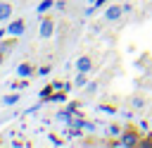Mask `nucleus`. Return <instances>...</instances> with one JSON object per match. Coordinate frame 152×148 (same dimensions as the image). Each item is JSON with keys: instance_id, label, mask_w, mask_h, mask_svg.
Returning a JSON list of instances; mask_svg holds the SVG:
<instances>
[{"instance_id": "nucleus-5", "label": "nucleus", "mask_w": 152, "mask_h": 148, "mask_svg": "<svg viewBox=\"0 0 152 148\" xmlns=\"http://www.w3.org/2000/svg\"><path fill=\"white\" fill-rule=\"evenodd\" d=\"M33 74H36V67H33L31 62L17 64V76H19V79H28V76H33Z\"/></svg>"}, {"instance_id": "nucleus-23", "label": "nucleus", "mask_w": 152, "mask_h": 148, "mask_svg": "<svg viewBox=\"0 0 152 148\" xmlns=\"http://www.w3.org/2000/svg\"><path fill=\"white\" fill-rule=\"evenodd\" d=\"M50 143H57V146H59V143H62V141H59V138H57V136H55V134H50Z\"/></svg>"}, {"instance_id": "nucleus-22", "label": "nucleus", "mask_w": 152, "mask_h": 148, "mask_svg": "<svg viewBox=\"0 0 152 148\" xmlns=\"http://www.w3.org/2000/svg\"><path fill=\"white\" fill-rule=\"evenodd\" d=\"M5 33H7V29H0V50H2V45H5V43H2V38H5Z\"/></svg>"}, {"instance_id": "nucleus-12", "label": "nucleus", "mask_w": 152, "mask_h": 148, "mask_svg": "<svg viewBox=\"0 0 152 148\" xmlns=\"http://www.w3.org/2000/svg\"><path fill=\"white\" fill-rule=\"evenodd\" d=\"M57 119L64 122V124H71V119H74V117H71V110H59V112H57Z\"/></svg>"}, {"instance_id": "nucleus-7", "label": "nucleus", "mask_w": 152, "mask_h": 148, "mask_svg": "<svg viewBox=\"0 0 152 148\" xmlns=\"http://www.w3.org/2000/svg\"><path fill=\"white\" fill-rule=\"evenodd\" d=\"M12 12H14L12 2H7V0H0V21H10Z\"/></svg>"}, {"instance_id": "nucleus-4", "label": "nucleus", "mask_w": 152, "mask_h": 148, "mask_svg": "<svg viewBox=\"0 0 152 148\" xmlns=\"http://www.w3.org/2000/svg\"><path fill=\"white\" fill-rule=\"evenodd\" d=\"M74 67H76V72H86V74H90L95 64H93V60H90L88 55H83V57H78V60H76V64H74Z\"/></svg>"}, {"instance_id": "nucleus-1", "label": "nucleus", "mask_w": 152, "mask_h": 148, "mask_svg": "<svg viewBox=\"0 0 152 148\" xmlns=\"http://www.w3.org/2000/svg\"><path fill=\"white\" fill-rule=\"evenodd\" d=\"M24 33H26V19H24V17L12 19V21L7 24V36H12V38H21Z\"/></svg>"}, {"instance_id": "nucleus-24", "label": "nucleus", "mask_w": 152, "mask_h": 148, "mask_svg": "<svg viewBox=\"0 0 152 148\" xmlns=\"http://www.w3.org/2000/svg\"><path fill=\"white\" fill-rule=\"evenodd\" d=\"M0 64H2V50H0Z\"/></svg>"}, {"instance_id": "nucleus-21", "label": "nucleus", "mask_w": 152, "mask_h": 148, "mask_svg": "<svg viewBox=\"0 0 152 148\" xmlns=\"http://www.w3.org/2000/svg\"><path fill=\"white\" fill-rule=\"evenodd\" d=\"M121 117H124V119H131L133 112H131V110H121Z\"/></svg>"}, {"instance_id": "nucleus-17", "label": "nucleus", "mask_w": 152, "mask_h": 148, "mask_svg": "<svg viewBox=\"0 0 152 148\" xmlns=\"http://www.w3.org/2000/svg\"><path fill=\"white\" fill-rule=\"evenodd\" d=\"M50 100H52V103H64V100H66V95H64V93H55Z\"/></svg>"}, {"instance_id": "nucleus-14", "label": "nucleus", "mask_w": 152, "mask_h": 148, "mask_svg": "<svg viewBox=\"0 0 152 148\" xmlns=\"http://www.w3.org/2000/svg\"><path fill=\"white\" fill-rule=\"evenodd\" d=\"M97 110L104 115H116V107H112V105H97Z\"/></svg>"}, {"instance_id": "nucleus-9", "label": "nucleus", "mask_w": 152, "mask_h": 148, "mask_svg": "<svg viewBox=\"0 0 152 148\" xmlns=\"http://www.w3.org/2000/svg\"><path fill=\"white\" fill-rule=\"evenodd\" d=\"M50 10H55V0H40L36 5V14H48Z\"/></svg>"}, {"instance_id": "nucleus-15", "label": "nucleus", "mask_w": 152, "mask_h": 148, "mask_svg": "<svg viewBox=\"0 0 152 148\" xmlns=\"http://www.w3.org/2000/svg\"><path fill=\"white\" fill-rule=\"evenodd\" d=\"M55 10L57 12H66V2L64 0H55Z\"/></svg>"}, {"instance_id": "nucleus-6", "label": "nucleus", "mask_w": 152, "mask_h": 148, "mask_svg": "<svg viewBox=\"0 0 152 148\" xmlns=\"http://www.w3.org/2000/svg\"><path fill=\"white\" fill-rule=\"evenodd\" d=\"M116 143H119V146L131 148V146H135V143H138V134H135V131H124V134H121V138H119Z\"/></svg>"}, {"instance_id": "nucleus-18", "label": "nucleus", "mask_w": 152, "mask_h": 148, "mask_svg": "<svg viewBox=\"0 0 152 148\" xmlns=\"http://www.w3.org/2000/svg\"><path fill=\"white\" fill-rule=\"evenodd\" d=\"M88 93H97V81H88Z\"/></svg>"}, {"instance_id": "nucleus-13", "label": "nucleus", "mask_w": 152, "mask_h": 148, "mask_svg": "<svg viewBox=\"0 0 152 148\" xmlns=\"http://www.w3.org/2000/svg\"><path fill=\"white\" fill-rule=\"evenodd\" d=\"M104 134L114 138V136H121V129H119L116 124H107V129H104Z\"/></svg>"}, {"instance_id": "nucleus-10", "label": "nucleus", "mask_w": 152, "mask_h": 148, "mask_svg": "<svg viewBox=\"0 0 152 148\" xmlns=\"http://www.w3.org/2000/svg\"><path fill=\"white\" fill-rule=\"evenodd\" d=\"M88 81H90V79H88L86 72H76V79H74V86H76V88H86Z\"/></svg>"}, {"instance_id": "nucleus-16", "label": "nucleus", "mask_w": 152, "mask_h": 148, "mask_svg": "<svg viewBox=\"0 0 152 148\" xmlns=\"http://www.w3.org/2000/svg\"><path fill=\"white\" fill-rule=\"evenodd\" d=\"M50 74V64H43V67H38V76H48Z\"/></svg>"}, {"instance_id": "nucleus-2", "label": "nucleus", "mask_w": 152, "mask_h": 148, "mask_svg": "<svg viewBox=\"0 0 152 148\" xmlns=\"http://www.w3.org/2000/svg\"><path fill=\"white\" fill-rule=\"evenodd\" d=\"M126 12H124V5H119V2H112V5H107L104 7V21H119L121 17H124Z\"/></svg>"}, {"instance_id": "nucleus-8", "label": "nucleus", "mask_w": 152, "mask_h": 148, "mask_svg": "<svg viewBox=\"0 0 152 148\" xmlns=\"http://www.w3.org/2000/svg\"><path fill=\"white\" fill-rule=\"evenodd\" d=\"M19 100H21L19 93H7L5 98H0V105H2V107H12V105H17Z\"/></svg>"}, {"instance_id": "nucleus-3", "label": "nucleus", "mask_w": 152, "mask_h": 148, "mask_svg": "<svg viewBox=\"0 0 152 148\" xmlns=\"http://www.w3.org/2000/svg\"><path fill=\"white\" fill-rule=\"evenodd\" d=\"M52 33H55V19H52V17H43V19H40V29H38L40 41H50Z\"/></svg>"}, {"instance_id": "nucleus-11", "label": "nucleus", "mask_w": 152, "mask_h": 148, "mask_svg": "<svg viewBox=\"0 0 152 148\" xmlns=\"http://www.w3.org/2000/svg\"><path fill=\"white\" fill-rule=\"evenodd\" d=\"M128 105H131L133 110H142V107H145V98H142V95H133V98L128 100Z\"/></svg>"}, {"instance_id": "nucleus-19", "label": "nucleus", "mask_w": 152, "mask_h": 148, "mask_svg": "<svg viewBox=\"0 0 152 148\" xmlns=\"http://www.w3.org/2000/svg\"><path fill=\"white\" fill-rule=\"evenodd\" d=\"M83 131H95V124L93 122H83Z\"/></svg>"}, {"instance_id": "nucleus-20", "label": "nucleus", "mask_w": 152, "mask_h": 148, "mask_svg": "<svg viewBox=\"0 0 152 148\" xmlns=\"http://www.w3.org/2000/svg\"><path fill=\"white\" fill-rule=\"evenodd\" d=\"M107 2H109V0H95L93 5H95V10H100V7H107Z\"/></svg>"}, {"instance_id": "nucleus-25", "label": "nucleus", "mask_w": 152, "mask_h": 148, "mask_svg": "<svg viewBox=\"0 0 152 148\" xmlns=\"http://www.w3.org/2000/svg\"><path fill=\"white\" fill-rule=\"evenodd\" d=\"M88 2H95V0H88Z\"/></svg>"}]
</instances>
